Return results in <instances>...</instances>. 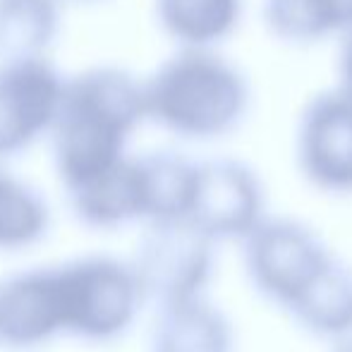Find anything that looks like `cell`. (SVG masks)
I'll return each instance as SVG.
<instances>
[{"mask_svg": "<svg viewBox=\"0 0 352 352\" xmlns=\"http://www.w3.org/2000/svg\"><path fill=\"white\" fill-rule=\"evenodd\" d=\"M65 333L58 266L19 271L0 280V345L29 350Z\"/></svg>", "mask_w": 352, "mask_h": 352, "instance_id": "obj_9", "label": "cell"}, {"mask_svg": "<svg viewBox=\"0 0 352 352\" xmlns=\"http://www.w3.org/2000/svg\"><path fill=\"white\" fill-rule=\"evenodd\" d=\"M336 352H352V336H348V338H343V343L336 348Z\"/></svg>", "mask_w": 352, "mask_h": 352, "instance_id": "obj_19", "label": "cell"}, {"mask_svg": "<svg viewBox=\"0 0 352 352\" xmlns=\"http://www.w3.org/2000/svg\"><path fill=\"white\" fill-rule=\"evenodd\" d=\"M63 27V0H0V63L48 58Z\"/></svg>", "mask_w": 352, "mask_h": 352, "instance_id": "obj_15", "label": "cell"}, {"mask_svg": "<svg viewBox=\"0 0 352 352\" xmlns=\"http://www.w3.org/2000/svg\"><path fill=\"white\" fill-rule=\"evenodd\" d=\"M142 122H146L144 82L132 72L96 65L65 77L58 116L48 135L65 192L122 161Z\"/></svg>", "mask_w": 352, "mask_h": 352, "instance_id": "obj_1", "label": "cell"}, {"mask_svg": "<svg viewBox=\"0 0 352 352\" xmlns=\"http://www.w3.org/2000/svg\"><path fill=\"white\" fill-rule=\"evenodd\" d=\"M70 209L89 228L113 230L146 221V187L142 156L127 153L106 173L67 192Z\"/></svg>", "mask_w": 352, "mask_h": 352, "instance_id": "obj_10", "label": "cell"}, {"mask_svg": "<svg viewBox=\"0 0 352 352\" xmlns=\"http://www.w3.org/2000/svg\"><path fill=\"white\" fill-rule=\"evenodd\" d=\"M295 156L302 175L329 195L352 192V94L343 87L319 91L300 113Z\"/></svg>", "mask_w": 352, "mask_h": 352, "instance_id": "obj_7", "label": "cell"}, {"mask_svg": "<svg viewBox=\"0 0 352 352\" xmlns=\"http://www.w3.org/2000/svg\"><path fill=\"white\" fill-rule=\"evenodd\" d=\"M250 106L247 77L216 48L177 46L144 79L146 120L180 140H221L242 125Z\"/></svg>", "mask_w": 352, "mask_h": 352, "instance_id": "obj_2", "label": "cell"}, {"mask_svg": "<svg viewBox=\"0 0 352 352\" xmlns=\"http://www.w3.org/2000/svg\"><path fill=\"white\" fill-rule=\"evenodd\" d=\"M340 53H338V87L348 89L352 94V32L340 38Z\"/></svg>", "mask_w": 352, "mask_h": 352, "instance_id": "obj_18", "label": "cell"}, {"mask_svg": "<svg viewBox=\"0 0 352 352\" xmlns=\"http://www.w3.org/2000/svg\"><path fill=\"white\" fill-rule=\"evenodd\" d=\"M242 245L250 280L283 309L336 259L311 228L280 216H264Z\"/></svg>", "mask_w": 352, "mask_h": 352, "instance_id": "obj_5", "label": "cell"}, {"mask_svg": "<svg viewBox=\"0 0 352 352\" xmlns=\"http://www.w3.org/2000/svg\"><path fill=\"white\" fill-rule=\"evenodd\" d=\"M261 17L278 41L311 46L352 32V0H264Z\"/></svg>", "mask_w": 352, "mask_h": 352, "instance_id": "obj_13", "label": "cell"}, {"mask_svg": "<svg viewBox=\"0 0 352 352\" xmlns=\"http://www.w3.org/2000/svg\"><path fill=\"white\" fill-rule=\"evenodd\" d=\"M151 352H232V329L204 297L158 307Z\"/></svg>", "mask_w": 352, "mask_h": 352, "instance_id": "obj_11", "label": "cell"}, {"mask_svg": "<svg viewBox=\"0 0 352 352\" xmlns=\"http://www.w3.org/2000/svg\"><path fill=\"white\" fill-rule=\"evenodd\" d=\"M168 38L185 48H216L235 34L245 0H153Z\"/></svg>", "mask_w": 352, "mask_h": 352, "instance_id": "obj_12", "label": "cell"}, {"mask_svg": "<svg viewBox=\"0 0 352 352\" xmlns=\"http://www.w3.org/2000/svg\"><path fill=\"white\" fill-rule=\"evenodd\" d=\"M65 77L48 58L0 63V158L51 135Z\"/></svg>", "mask_w": 352, "mask_h": 352, "instance_id": "obj_8", "label": "cell"}, {"mask_svg": "<svg viewBox=\"0 0 352 352\" xmlns=\"http://www.w3.org/2000/svg\"><path fill=\"white\" fill-rule=\"evenodd\" d=\"M264 204V185L247 163L235 158L197 161L187 221L213 242H242L266 216Z\"/></svg>", "mask_w": 352, "mask_h": 352, "instance_id": "obj_6", "label": "cell"}, {"mask_svg": "<svg viewBox=\"0 0 352 352\" xmlns=\"http://www.w3.org/2000/svg\"><path fill=\"white\" fill-rule=\"evenodd\" d=\"M63 3H96V0H63Z\"/></svg>", "mask_w": 352, "mask_h": 352, "instance_id": "obj_20", "label": "cell"}, {"mask_svg": "<svg viewBox=\"0 0 352 352\" xmlns=\"http://www.w3.org/2000/svg\"><path fill=\"white\" fill-rule=\"evenodd\" d=\"M305 331L321 338L352 336V271L333 259L287 307Z\"/></svg>", "mask_w": 352, "mask_h": 352, "instance_id": "obj_14", "label": "cell"}, {"mask_svg": "<svg viewBox=\"0 0 352 352\" xmlns=\"http://www.w3.org/2000/svg\"><path fill=\"white\" fill-rule=\"evenodd\" d=\"M146 187V221L187 218L195 187L197 161L175 151H153L142 156Z\"/></svg>", "mask_w": 352, "mask_h": 352, "instance_id": "obj_17", "label": "cell"}, {"mask_svg": "<svg viewBox=\"0 0 352 352\" xmlns=\"http://www.w3.org/2000/svg\"><path fill=\"white\" fill-rule=\"evenodd\" d=\"M213 252L216 242L187 218L146 223L130 261L144 302L168 307L204 297L213 276Z\"/></svg>", "mask_w": 352, "mask_h": 352, "instance_id": "obj_4", "label": "cell"}, {"mask_svg": "<svg viewBox=\"0 0 352 352\" xmlns=\"http://www.w3.org/2000/svg\"><path fill=\"white\" fill-rule=\"evenodd\" d=\"M51 228V209L27 180L0 166V252L36 245Z\"/></svg>", "mask_w": 352, "mask_h": 352, "instance_id": "obj_16", "label": "cell"}, {"mask_svg": "<svg viewBox=\"0 0 352 352\" xmlns=\"http://www.w3.org/2000/svg\"><path fill=\"white\" fill-rule=\"evenodd\" d=\"M65 333L113 340L140 314L144 297L135 271L113 256H82L58 266Z\"/></svg>", "mask_w": 352, "mask_h": 352, "instance_id": "obj_3", "label": "cell"}]
</instances>
